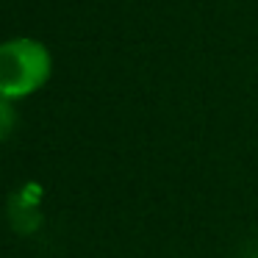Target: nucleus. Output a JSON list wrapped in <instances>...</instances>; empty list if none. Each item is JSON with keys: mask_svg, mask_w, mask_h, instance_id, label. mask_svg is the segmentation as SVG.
I'll list each match as a JSON object with an SVG mask.
<instances>
[{"mask_svg": "<svg viewBox=\"0 0 258 258\" xmlns=\"http://www.w3.org/2000/svg\"><path fill=\"white\" fill-rule=\"evenodd\" d=\"M14 128H17V108L12 100L0 97V142H6L14 134Z\"/></svg>", "mask_w": 258, "mask_h": 258, "instance_id": "f03ea898", "label": "nucleus"}, {"mask_svg": "<svg viewBox=\"0 0 258 258\" xmlns=\"http://www.w3.org/2000/svg\"><path fill=\"white\" fill-rule=\"evenodd\" d=\"M53 75V53L45 42L31 36H14L0 42V97L25 100L45 89Z\"/></svg>", "mask_w": 258, "mask_h": 258, "instance_id": "f257e3e1", "label": "nucleus"}]
</instances>
